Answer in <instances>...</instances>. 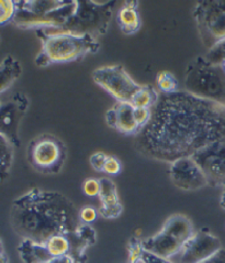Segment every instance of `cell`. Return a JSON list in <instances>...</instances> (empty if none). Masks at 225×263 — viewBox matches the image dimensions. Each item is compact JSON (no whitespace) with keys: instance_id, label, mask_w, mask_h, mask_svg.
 <instances>
[{"instance_id":"44dd1931","label":"cell","mask_w":225,"mask_h":263,"mask_svg":"<svg viewBox=\"0 0 225 263\" xmlns=\"http://www.w3.org/2000/svg\"><path fill=\"white\" fill-rule=\"evenodd\" d=\"M159 98V94L155 90L153 86H141L134 96L132 97L130 104L133 106V108H147V109H152L157 103Z\"/></svg>"},{"instance_id":"8d00e7d4","label":"cell","mask_w":225,"mask_h":263,"mask_svg":"<svg viewBox=\"0 0 225 263\" xmlns=\"http://www.w3.org/2000/svg\"><path fill=\"white\" fill-rule=\"evenodd\" d=\"M221 67H222V69H223V72L225 73V59L222 61V63H221V65H220Z\"/></svg>"},{"instance_id":"d590c367","label":"cell","mask_w":225,"mask_h":263,"mask_svg":"<svg viewBox=\"0 0 225 263\" xmlns=\"http://www.w3.org/2000/svg\"><path fill=\"white\" fill-rule=\"evenodd\" d=\"M220 205H221V207L223 208V210L225 211V185L223 186L222 195H221V198H220Z\"/></svg>"},{"instance_id":"7402d4cb","label":"cell","mask_w":225,"mask_h":263,"mask_svg":"<svg viewBox=\"0 0 225 263\" xmlns=\"http://www.w3.org/2000/svg\"><path fill=\"white\" fill-rule=\"evenodd\" d=\"M45 246L53 258L66 256V254H69V251H71L69 238L68 236L65 235H57L50 238L49 240L45 242Z\"/></svg>"},{"instance_id":"8992f818","label":"cell","mask_w":225,"mask_h":263,"mask_svg":"<svg viewBox=\"0 0 225 263\" xmlns=\"http://www.w3.org/2000/svg\"><path fill=\"white\" fill-rule=\"evenodd\" d=\"M193 234L195 229L187 216L175 214L165 221L157 234L143 240V246L145 251L170 260Z\"/></svg>"},{"instance_id":"d4e9b609","label":"cell","mask_w":225,"mask_h":263,"mask_svg":"<svg viewBox=\"0 0 225 263\" xmlns=\"http://www.w3.org/2000/svg\"><path fill=\"white\" fill-rule=\"evenodd\" d=\"M128 251H129L128 263H135V262L141 261L143 253L145 251L143 240H141L137 236L132 237L128 246Z\"/></svg>"},{"instance_id":"cb8c5ba5","label":"cell","mask_w":225,"mask_h":263,"mask_svg":"<svg viewBox=\"0 0 225 263\" xmlns=\"http://www.w3.org/2000/svg\"><path fill=\"white\" fill-rule=\"evenodd\" d=\"M17 2L13 0H0V26L13 22L17 14Z\"/></svg>"},{"instance_id":"7a4b0ae2","label":"cell","mask_w":225,"mask_h":263,"mask_svg":"<svg viewBox=\"0 0 225 263\" xmlns=\"http://www.w3.org/2000/svg\"><path fill=\"white\" fill-rule=\"evenodd\" d=\"M10 225L22 240L45 245L54 236L73 234L81 221L71 199L58 192L32 189L13 200Z\"/></svg>"},{"instance_id":"e0dca14e","label":"cell","mask_w":225,"mask_h":263,"mask_svg":"<svg viewBox=\"0 0 225 263\" xmlns=\"http://www.w3.org/2000/svg\"><path fill=\"white\" fill-rule=\"evenodd\" d=\"M18 253L23 263H48L53 258L45 245L31 240H21Z\"/></svg>"},{"instance_id":"f546056e","label":"cell","mask_w":225,"mask_h":263,"mask_svg":"<svg viewBox=\"0 0 225 263\" xmlns=\"http://www.w3.org/2000/svg\"><path fill=\"white\" fill-rule=\"evenodd\" d=\"M108 156L105 154L104 152H96L92 154L89 159L90 165L92 166V168L95 170L97 172H104V167H105V163L107 160Z\"/></svg>"},{"instance_id":"30bf717a","label":"cell","mask_w":225,"mask_h":263,"mask_svg":"<svg viewBox=\"0 0 225 263\" xmlns=\"http://www.w3.org/2000/svg\"><path fill=\"white\" fill-rule=\"evenodd\" d=\"M222 248L221 240L210 231L202 229L195 231L180 251L170 261L174 263H201Z\"/></svg>"},{"instance_id":"5bb4252c","label":"cell","mask_w":225,"mask_h":263,"mask_svg":"<svg viewBox=\"0 0 225 263\" xmlns=\"http://www.w3.org/2000/svg\"><path fill=\"white\" fill-rule=\"evenodd\" d=\"M101 189L99 193V199L101 202V207L99 208V215L107 219L119 218L123 212V206L120 202L118 190L112 180L108 177L100 179Z\"/></svg>"},{"instance_id":"8fae6325","label":"cell","mask_w":225,"mask_h":263,"mask_svg":"<svg viewBox=\"0 0 225 263\" xmlns=\"http://www.w3.org/2000/svg\"><path fill=\"white\" fill-rule=\"evenodd\" d=\"M29 108V99L23 92H17L0 104V135L6 137L15 149L20 148L19 129L23 117Z\"/></svg>"},{"instance_id":"603a6c76","label":"cell","mask_w":225,"mask_h":263,"mask_svg":"<svg viewBox=\"0 0 225 263\" xmlns=\"http://www.w3.org/2000/svg\"><path fill=\"white\" fill-rule=\"evenodd\" d=\"M157 86L162 94H174L179 91V83H178L176 76L170 72L162 71L157 74L156 77Z\"/></svg>"},{"instance_id":"6da1fadb","label":"cell","mask_w":225,"mask_h":263,"mask_svg":"<svg viewBox=\"0 0 225 263\" xmlns=\"http://www.w3.org/2000/svg\"><path fill=\"white\" fill-rule=\"evenodd\" d=\"M136 136V149L146 158L168 163L190 158L225 139V105L186 90L161 94Z\"/></svg>"},{"instance_id":"7c38bea8","label":"cell","mask_w":225,"mask_h":263,"mask_svg":"<svg viewBox=\"0 0 225 263\" xmlns=\"http://www.w3.org/2000/svg\"><path fill=\"white\" fill-rule=\"evenodd\" d=\"M202 170L209 184L225 185V139L204 146L191 157Z\"/></svg>"},{"instance_id":"4316f807","label":"cell","mask_w":225,"mask_h":263,"mask_svg":"<svg viewBox=\"0 0 225 263\" xmlns=\"http://www.w3.org/2000/svg\"><path fill=\"white\" fill-rule=\"evenodd\" d=\"M100 189H101V184H100V180L97 179H88L87 181L84 182L83 191L85 195L89 197L99 196Z\"/></svg>"},{"instance_id":"d6986e66","label":"cell","mask_w":225,"mask_h":263,"mask_svg":"<svg viewBox=\"0 0 225 263\" xmlns=\"http://www.w3.org/2000/svg\"><path fill=\"white\" fill-rule=\"evenodd\" d=\"M21 74L20 62L12 55H7L0 62V94L9 89Z\"/></svg>"},{"instance_id":"f1b7e54d","label":"cell","mask_w":225,"mask_h":263,"mask_svg":"<svg viewBox=\"0 0 225 263\" xmlns=\"http://www.w3.org/2000/svg\"><path fill=\"white\" fill-rule=\"evenodd\" d=\"M99 212L96 211V208L91 206H85L79 211V218L81 223H86V225H90L94 221L97 220Z\"/></svg>"},{"instance_id":"4dcf8cb0","label":"cell","mask_w":225,"mask_h":263,"mask_svg":"<svg viewBox=\"0 0 225 263\" xmlns=\"http://www.w3.org/2000/svg\"><path fill=\"white\" fill-rule=\"evenodd\" d=\"M141 260L143 261V263H174L168 259L158 257V256H156V254H153V253L147 252V251H144Z\"/></svg>"},{"instance_id":"3957f363","label":"cell","mask_w":225,"mask_h":263,"mask_svg":"<svg viewBox=\"0 0 225 263\" xmlns=\"http://www.w3.org/2000/svg\"><path fill=\"white\" fill-rule=\"evenodd\" d=\"M36 34L42 41V50L35 58L38 67L80 60L88 53H96L100 48L96 36L91 34H45L41 31H36Z\"/></svg>"},{"instance_id":"484cf974","label":"cell","mask_w":225,"mask_h":263,"mask_svg":"<svg viewBox=\"0 0 225 263\" xmlns=\"http://www.w3.org/2000/svg\"><path fill=\"white\" fill-rule=\"evenodd\" d=\"M122 171V164L118 158L108 156L105 167H104V173L108 175H118Z\"/></svg>"},{"instance_id":"f35d334b","label":"cell","mask_w":225,"mask_h":263,"mask_svg":"<svg viewBox=\"0 0 225 263\" xmlns=\"http://www.w3.org/2000/svg\"><path fill=\"white\" fill-rule=\"evenodd\" d=\"M0 104H2V102H0Z\"/></svg>"},{"instance_id":"9a60e30c","label":"cell","mask_w":225,"mask_h":263,"mask_svg":"<svg viewBox=\"0 0 225 263\" xmlns=\"http://www.w3.org/2000/svg\"><path fill=\"white\" fill-rule=\"evenodd\" d=\"M71 242V251L69 256L73 257L76 263H86V251L89 247L94 246L97 241V233L91 225H81L77 228L73 234L68 236Z\"/></svg>"},{"instance_id":"d6a6232c","label":"cell","mask_w":225,"mask_h":263,"mask_svg":"<svg viewBox=\"0 0 225 263\" xmlns=\"http://www.w3.org/2000/svg\"><path fill=\"white\" fill-rule=\"evenodd\" d=\"M106 121L108 123V126L115 129V127H116V109H115V107L111 108V109L107 111Z\"/></svg>"},{"instance_id":"74e56055","label":"cell","mask_w":225,"mask_h":263,"mask_svg":"<svg viewBox=\"0 0 225 263\" xmlns=\"http://www.w3.org/2000/svg\"><path fill=\"white\" fill-rule=\"evenodd\" d=\"M135 263H143V261L141 260V261H138V262H135Z\"/></svg>"},{"instance_id":"9c48e42d","label":"cell","mask_w":225,"mask_h":263,"mask_svg":"<svg viewBox=\"0 0 225 263\" xmlns=\"http://www.w3.org/2000/svg\"><path fill=\"white\" fill-rule=\"evenodd\" d=\"M92 79L119 103H130L142 86L132 79L122 65L100 67L92 74Z\"/></svg>"},{"instance_id":"83f0119b","label":"cell","mask_w":225,"mask_h":263,"mask_svg":"<svg viewBox=\"0 0 225 263\" xmlns=\"http://www.w3.org/2000/svg\"><path fill=\"white\" fill-rule=\"evenodd\" d=\"M151 117L152 109H147V108H134V118L141 130L150 122Z\"/></svg>"},{"instance_id":"ffe728a7","label":"cell","mask_w":225,"mask_h":263,"mask_svg":"<svg viewBox=\"0 0 225 263\" xmlns=\"http://www.w3.org/2000/svg\"><path fill=\"white\" fill-rule=\"evenodd\" d=\"M14 149L13 144L6 137L0 135V182L5 181L10 174Z\"/></svg>"},{"instance_id":"836d02e7","label":"cell","mask_w":225,"mask_h":263,"mask_svg":"<svg viewBox=\"0 0 225 263\" xmlns=\"http://www.w3.org/2000/svg\"><path fill=\"white\" fill-rule=\"evenodd\" d=\"M48 263H76V261L69 254H66V256L52 258Z\"/></svg>"},{"instance_id":"ac0fdd59","label":"cell","mask_w":225,"mask_h":263,"mask_svg":"<svg viewBox=\"0 0 225 263\" xmlns=\"http://www.w3.org/2000/svg\"><path fill=\"white\" fill-rule=\"evenodd\" d=\"M116 109V127L115 130L123 135H137L141 128L134 118V108L130 103H119Z\"/></svg>"},{"instance_id":"e575fe53","label":"cell","mask_w":225,"mask_h":263,"mask_svg":"<svg viewBox=\"0 0 225 263\" xmlns=\"http://www.w3.org/2000/svg\"><path fill=\"white\" fill-rule=\"evenodd\" d=\"M0 263H9V257H8L2 239H0Z\"/></svg>"},{"instance_id":"277c9868","label":"cell","mask_w":225,"mask_h":263,"mask_svg":"<svg viewBox=\"0 0 225 263\" xmlns=\"http://www.w3.org/2000/svg\"><path fill=\"white\" fill-rule=\"evenodd\" d=\"M185 87L192 95L225 105V73L206 57H199L188 65Z\"/></svg>"},{"instance_id":"5b68a950","label":"cell","mask_w":225,"mask_h":263,"mask_svg":"<svg viewBox=\"0 0 225 263\" xmlns=\"http://www.w3.org/2000/svg\"><path fill=\"white\" fill-rule=\"evenodd\" d=\"M113 2H79L74 17L60 29L38 30L46 34L74 33V34H104L111 19Z\"/></svg>"},{"instance_id":"4fadbf2b","label":"cell","mask_w":225,"mask_h":263,"mask_svg":"<svg viewBox=\"0 0 225 263\" xmlns=\"http://www.w3.org/2000/svg\"><path fill=\"white\" fill-rule=\"evenodd\" d=\"M169 176L175 186L182 191H197L209 185L202 170L191 157L179 159L170 163Z\"/></svg>"},{"instance_id":"1f68e13d","label":"cell","mask_w":225,"mask_h":263,"mask_svg":"<svg viewBox=\"0 0 225 263\" xmlns=\"http://www.w3.org/2000/svg\"><path fill=\"white\" fill-rule=\"evenodd\" d=\"M201 263H225V249L221 248L218 252H215L213 256L204 260Z\"/></svg>"},{"instance_id":"ba28073f","label":"cell","mask_w":225,"mask_h":263,"mask_svg":"<svg viewBox=\"0 0 225 263\" xmlns=\"http://www.w3.org/2000/svg\"><path fill=\"white\" fill-rule=\"evenodd\" d=\"M28 161L36 171L56 174L64 165L66 148L63 141L51 135L38 136L28 146Z\"/></svg>"},{"instance_id":"2e32d148","label":"cell","mask_w":225,"mask_h":263,"mask_svg":"<svg viewBox=\"0 0 225 263\" xmlns=\"http://www.w3.org/2000/svg\"><path fill=\"white\" fill-rule=\"evenodd\" d=\"M137 2H126L116 15V21L123 33L134 34L141 28V18L137 11Z\"/></svg>"},{"instance_id":"52a82bcc","label":"cell","mask_w":225,"mask_h":263,"mask_svg":"<svg viewBox=\"0 0 225 263\" xmlns=\"http://www.w3.org/2000/svg\"><path fill=\"white\" fill-rule=\"evenodd\" d=\"M192 14L201 41L209 50L225 41V0L199 2Z\"/></svg>"}]
</instances>
